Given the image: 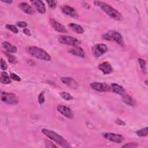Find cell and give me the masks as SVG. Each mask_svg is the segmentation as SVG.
<instances>
[{
  "label": "cell",
  "instance_id": "1",
  "mask_svg": "<svg viewBox=\"0 0 148 148\" xmlns=\"http://www.w3.org/2000/svg\"><path fill=\"white\" fill-rule=\"evenodd\" d=\"M95 6L100 8V9L104 12L108 16L115 20H121L123 18L122 14L116 9L113 8L112 6L109 5L102 1H96L94 2Z\"/></svg>",
  "mask_w": 148,
  "mask_h": 148
},
{
  "label": "cell",
  "instance_id": "2",
  "mask_svg": "<svg viewBox=\"0 0 148 148\" xmlns=\"http://www.w3.org/2000/svg\"><path fill=\"white\" fill-rule=\"evenodd\" d=\"M42 132L44 135L46 136L47 138H49L61 147L65 148L71 147L69 143L66 141V140H65L62 136H61L57 132L46 128L42 129Z\"/></svg>",
  "mask_w": 148,
  "mask_h": 148
},
{
  "label": "cell",
  "instance_id": "3",
  "mask_svg": "<svg viewBox=\"0 0 148 148\" xmlns=\"http://www.w3.org/2000/svg\"><path fill=\"white\" fill-rule=\"evenodd\" d=\"M27 52L32 57L39 60L50 61L51 57L45 50L36 46H29L27 48Z\"/></svg>",
  "mask_w": 148,
  "mask_h": 148
},
{
  "label": "cell",
  "instance_id": "4",
  "mask_svg": "<svg viewBox=\"0 0 148 148\" xmlns=\"http://www.w3.org/2000/svg\"><path fill=\"white\" fill-rule=\"evenodd\" d=\"M102 38L106 40L114 42L121 46H124V40L122 35L117 31H109L102 35Z\"/></svg>",
  "mask_w": 148,
  "mask_h": 148
},
{
  "label": "cell",
  "instance_id": "5",
  "mask_svg": "<svg viewBox=\"0 0 148 148\" xmlns=\"http://www.w3.org/2000/svg\"><path fill=\"white\" fill-rule=\"evenodd\" d=\"M1 99L2 102L13 105L17 104L19 101L18 98L16 94L5 91L1 92Z\"/></svg>",
  "mask_w": 148,
  "mask_h": 148
},
{
  "label": "cell",
  "instance_id": "6",
  "mask_svg": "<svg viewBox=\"0 0 148 148\" xmlns=\"http://www.w3.org/2000/svg\"><path fill=\"white\" fill-rule=\"evenodd\" d=\"M58 39L61 43L73 47L78 46V45L80 43L77 39L68 35H60L58 36Z\"/></svg>",
  "mask_w": 148,
  "mask_h": 148
},
{
  "label": "cell",
  "instance_id": "7",
  "mask_svg": "<svg viewBox=\"0 0 148 148\" xmlns=\"http://www.w3.org/2000/svg\"><path fill=\"white\" fill-rule=\"evenodd\" d=\"M108 46L104 43H97L92 46V53L95 57H99L108 51Z\"/></svg>",
  "mask_w": 148,
  "mask_h": 148
},
{
  "label": "cell",
  "instance_id": "8",
  "mask_svg": "<svg viewBox=\"0 0 148 148\" xmlns=\"http://www.w3.org/2000/svg\"><path fill=\"white\" fill-rule=\"evenodd\" d=\"M102 135L105 139L116 143H122L124 140V137L119 134H115L113 132H104Z\"/></svg>",
  "mask_w": 148,
  "mask_h": 148
},
{
  "label": "cell",
  "instance_id": "9",
  "mask_svg": "<svg viewBox=\"0 0 148 148\" xmlns=\"http://www.w3.org/2000/svg\"><path fill=\"white\" fill-rule=\"evenodd\" d=\"M57 109L59 113L66 118L69 119H73L74 118V113L69 107L64 105H59L57 106Z\"/></svg>",
  "mask_w": 148,
  "mask_h": 148
},
{
  "label": "cell",
  "instance_id": "10",
  "mask_svg": "<svg viewBox=\"0 0 148 148\" xmlns=\"http://www.w3.org/2000/svg\"><path fill=\"white\" fill-rule=\"evenodd\" d=\"M90 87L98 92H107L110 90L109 85L105 83L101 82H92L90 84Z\"/></svg>",
  "mask_w": 148,
  "mask_h": 148
},
{
  "label": "cell",
  "instance_id": "11",
  "mask_svg": "<svg viewBox=\"0 0 148 148\" xmlns=\"http://www.w3.org/2000/svg\"><path fill=\"white\" fill-rule=\"evenodd\" d=\"M61 10L63 13H64L65 14L68 16L74 17V18H76L79 16V14L77 12V11L73 8L70 6H68V5L62 6L61 7Z\"/></svg>",
  "mask_w": 148,
  "mask_h": 148
},
{
  "label": "cell",
  "instance_id": "12",
  "mask_svg": "<svg viewBox=\"0 0 148 148\" xmlns=\"http://www.w3.org/2000/svg\"><path fill=\"white\" fill-rule=\"evenodd\" d=\"M60 79L63 83L67 85L68 87H69L71 88L76 89L78 87L77 82L72 77H68V76H64V77H61Z\"/></svg>",
  "mask_w": 148,
  "mask_h": 148
},
{
  "label": "cell",
  "instance_id": "13",
  "mask_svg": "<svg viewBox=\"0 0 148 148\" xmlns=\"http://www.w3.org/2000/svg\"><path fill=\"white\" fill-rule=\"evenodd\" d=\"M30 2L39 13L44 14L46 12L45 5L43 1L40 0H31Z\"/></svg>",
  "mask_w": 148,
  "mask_h": 148
},
{
  "label": "cell",
  "instance_id": "14",
  "mask_svg": "<svg viewBox=\"0 0 148 148\" xmlns=\"http://www.w3.org/2000/svg\"><path fill=\"white\" fill-rule=\"evenodd\" d=\"M109 91H111L112 92L116 93L118 95H120L121 96H123L126 94V91L124 90V88L121 86L117 83H112L110 85H109Z\"/></svg>",
  "mask_w": 148,
  "mask_h": 148
},
{
  "label": "cell",
  "instance_id": "15",
  "mask_svg": "<svg viewBox=\"0 0 148 148\" xmlns=\"http://www.w3.org/2000/svg\"><path fill=\"white\" fill-rule=\"evenodd\" d=\"M50 23L53 29L59 32L66 33L68 32L66 28L62 24L53 18H50Z\"/></svg>",
  "mask_w": 148,
  "mask_h": 148
},
{
  "label": "cell",
  "instance_id": "16",
  "mask_svg": "<svg viewBox=\"0 0 148 148\" xmlns=\"http://www.w3.org/2000/svg\"><path fill=\"white\" fill-rule=\"evenodd\" d=\"M68 53H69L70 54H71L75 56L78 57H80V58H85L86 57V53H85L84 50L82 47H80L78 46H74L72 48L68 50Z\"/></svg>",
  "mask_w": 148,
  "mask_h": 148
},
{
  "label": "cell",
  "instance_id": "17",
  "mask_svg": "<svg viewBox=\"0 0 148 148\" xmlns=\"http://www.w3.org/2000/svg\"><path fill=\"white\" fill-rule=\"evenodd\" d=\"M98 68L105 75H108L113 71L112 66L110 63L107 61H104L99 64Z\"/></svg>",
  "mask_w": 148,
  "mask_h": 148
},
{
  "label": "cell",
  "instance_id": "18",
  "mask_svg": "<svg viewBox=\"0 0 148 148\" xmlns=\"http://www.w3.org/2000/svg\"><path fill=\"white\" fill-rule=\"evenodd\" d=\"M18 6L20 8V9H21V10H23L24 12L28 14L32 15L34 14L35 13V11L34 9V8L26 2L20 3Z\"/></svg>",
  "mask_w": 148,
  "mask_h": 148
},
{
  "label": "cell",
  "instance_id": "19",
  "mask_svg": "<svg viewBox=\"0 0 148 148\" xmlns=\"http://www.w3.org/2000/svg\"><path fill=\"white\" fill-rule=\"evenodd\" d=\"M2 46L3 48L6 50L8 53H15L17 50V47L15 46L12 45L10 43L7 41L3 42L2 43Z\"/></svg>",
  "mask_w": 148,
  "mask_h": 148
},
{
  "label": "cell",
  "instance_id": "20",
  "mask_svg": "<svg viewBox=\"0 0 148 148\" xmlns=\"http://www.w3.org/2000/svg\"><path fill=\"white\" fill-rule=\"evenodd\" d=\"M122 99L123 102L126 103L128 106L133 107L136 105L135 100L131 95L127 94V93L123 96H122Z\"/></svg>",
  "mask_w": 148,
  "mask_h": 148
},
{
  "label": "cell",
  "instance_id": "21",
  "mask_svg": "<svg viewBox=\"0 0 148 148\" xmlns=\"http://www.w3.org/2000/svg\"><path fill=\"white\" fill-rule=\"evenodd\" d=\"M68 26L72 31H75L77 34H83L84 31L83 28L81 25L73 23H69L68 24Z\"/></svg>",
  "mask_w": 148,
  "mask_h": 148
},
{
  "label": "cell",
  "instance_id": "22",
  "mask_svg": "<svg viewBox=\"0 0 148 148\" xmlns=\"http://www.w3.org/2000/svg\"><path fill=\"white\" fill-rule=\"evenodd\" d=\"M0 82L2 84H9L12 82L10 76H9L7 72H2L0 76Z\"/></svg>",
  "mask_w": 148,
  "mask_h": 148
},
{
  "label": "cell",
  "instance_id": "23",
  "mask_svg": "<svg viewBox=\"0 0 148 148\" xmlns=\"http://www.w3.org/2000/svg\"><path fill=\"white\" fill-rule=\"evenodd\" d=\"M138 61L139 66H140L143 74L146 75L147 74V68H146V61L141 58H138Z\"/></svg>",
  "mask_w": 148,
  "mask_h": 148
},
{
  "label": "cell",
  "instance_id": "24",
  "mask_svg": "<svg viewBox=\"0 0 148 148\" xmlns=\"http://www.w3.org/2000/svg\"><path fill=\"white\" fill-rule=\"evenodd\" d=\"M60 96L61 97V98L65 100H66V101H71V100H72L73 99V97L70 94H69L68 92H65V91H62V92H61L60 93Z\"/></svg>",
  "mask_w": 148,
  "mask_h": 148
},
{
  "label": "cell",
  "instance_id": "25",
  "mask_svg": "<svg viewBox=\"0 0 148 148\" xmlns=\"http://www.w3.org/2000/svg\"><path fill=\"white\" fill-rule=\"evenodd\" d=\"M136 134L137 135L141 136V137H145L147 136L148 135V132H147V127H145L144 128H142L140 130H138L136 132Z\"/></svg>",
  "mask_w": 148,
  "mask_h": 148
},
{
  "label": "cell",
  "instance_id": "26",
  "mask_svg": "<svg viewBox=\"0 0 148 148\" xmlns=\"http://www.w3.org/2000/svg\"><path fill=\"white\" fill-rule=\"evenodd\" d=\"M5 54L6 56V57H7L8 60V61L10 63H12V64L17 63V59L14 56L10 54L9 53H5Z\"/></svg>",
  "mask_w": 148,
  "mask_h": 148
},
{
  "label": "cell",
  "instance_id": "27",
  "mask_svg": "<svg viewBox=\"0 0 148 148\" xmlns=\"http://www.w3.org/2000/svg\"><path fill=\"white\" fill-rule=\"evenodd\" d=\"M6 28L8 29L11 31H12L13 33H14V34H17V33L18 32V30L16 26L13 25L9 24H6Z\"/></svg>",
  "mask_w": 148,
  "mask_h": 148
},
{
  "label": "cell",
  "instance_id": "28",
  "mask_svg": "<svg viewBox=\"0 0 148 148\" xmlns=\"http://www.w3.org/2000/svg\"><path fill=\"white\" fill-rule=\"evenodd\" d=\"M139 146L138 143L136 142H130L127 143L126 144L124 145L122 147H125V148H134L137 147Z\"/></svg>",
  "mask_w": 148,
  "mask_h": 148
},
{
  "label": "cell",
  "instance_id": "29",
  "mask_svg": "<svg viewBox=\"0 0 148 148\" xmlns=\"http://www.w3.org/2000/svg\"><path fill=\"white\" fill-rule=\"evenodd\" d=\"M45 95H44V92L42 91L38 97V102L39 104L42 105L45 102Z\"/></svg>",
  "mask_w": 148,
  "mask_h": 148
},
{
  "label": "cell",
  "instance_id": "30",
  "mask_svg": "<svg viewBox=\"0 0 148 148\" xmlns=\"http://www.w3.org/2000/svg\"><path fill=\"white\" fill-rule=\"evenodd\" d=\"M10 78L14 80V81H17V82H20L21 80V78L20 76H18L17 74L14 73H11L10 74Z\"/></svg>",
  "mask_w": 148,
  "mask_h": 148
},
{
  "label": "cell",
  "instance_id": "31",
  "mask_svg": "<svg viewBox=\"0 0 148 148\" xmlns=\"http://www.w3.org/2000/svg\"><path fill=\"white\" fill-rule=\"evenodd\" d=\"M1 68L3 71H5L8 68V65L3 58H1Z\"/></svg>",
  "mask_w": 148,
  "mask_h": 148
},
{
  "label": "cell",
  "instance_id": "32",
  "mask_svg": "<svg viewBox=\"0 0 148 148\" xmlns=\"http://www.w3.org/2000/svg\"><path fill=\"white\" fill-rule=\"evenodd\" d=\"M47 3L51 9L55 8L56 6V5H57V1H47Z\"/></svg>",
  "mask_w": 148,
  "mask_h": 148
},
{
  "label": "cell",
  "instance_id": "33",
  "mask_svg": "<svg viewBox=\"0 0 148 148\" xmlns=\"http://www.w3.org/2000/svg\"><path fill=\"white\" fill-rule=\"evenodd\" d=\"M16 25L20 27V28H25L27 26V23L25 21H17L16 23Z\"/></svg>",
  "mask_w": 148,
  "mask_h": 148
},
{
  "label": "cell",
  "instance_id": "34",
  "mask_svg": "<svg viewBox=\"0 0 148 148\" xmlns=\"http://www.w3.org/2000/svg\"><path fill=\"white\" fill-rule=\"evenodd\" d=\"M45 145L47 147H57V146L54 145V143H53L52 142H50V141H48V140H46V143H45Z\"/></svg>",
  "mask_w": 148,
  "mask_h": 148
},
{
  "label": "cell",
  "instance_id": "35",
  "mask_svg": "<svg viewBox=\"0 0 148 148\" xmlns=\"http://www.w3.org/2000/svg\"><path fill=\"white\" fill-rule=\"evenodd\" d=\"M116 123L120 125H125V122L121 119H117V120L116 121Z\"/></svg>",
  "mask_w": 148,
  "mask_h": 148
},
{
  "label": "cell",
  "instance_id": "36",
  "mask_svg": "<svg viewBox=\"0 0 148 148\" xmlns=\"http://www.w3.org/2000/svg\"><path fill=\"white\" fill-rule=\"evenodd\" d=\"M23 33L25 34L26 35H28V36H30L31 35V32L29 31V29H28V28H25L24 29H23Z\"/></svg>",
  "mask_w": 148,
  "mask_h": 148
},
{
  "label": "cell",
  "instance_id": "37",
  "mask_svg": "<svg viewBox=\"0 0 148 148\" xmlns=\"http://www.w3.org/2000/svg\"><path fill=\"white\" fill-rule=\"evenodd\" d=\"M2 1L4 3H9V4H10L13 2L12 1Z\"/></svg>",
  "mask_w": 148,
  "mask_h": 148
}]
</instances>
